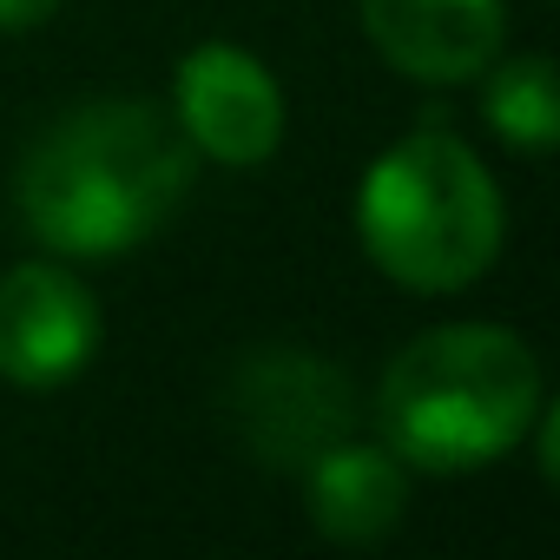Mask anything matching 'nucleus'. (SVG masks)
<instances>
[{"label":"nucleus","instance_id":"obj_6","mask_svg":"<svg viewBox=\"0 0 560 560\" xmlns=\"http://www.w3.org/2000/svg\"><path fill=\"white\" fill-rule=\"evenodd\" d=\"M231 409H237L244 442L270 468H304L311 455L350 435V383L330 363L298 357V350H270L244 363Z\"/></svg>","mask_w":560,"mask_h":560},{"label":"nucleus","instance_id":"obj_3","mask_svg":"<svg viewBox=\"0 0 560 560\" xmlns=\"http://www.w3.org/2000/svg\"><path fill=\"white\" fill-rule=\"evenodd\" d=\"M370 264L409 291H462L501 257V191L475 145L442 126L396 139L357 191Z\"/></svg>","mask_w":560,"mask_h":560},{"label":"nucleus","instance_id":"obj_5","mask_svg":"<svg viewBox=\"0 0 560 560\" xmlns=\"http://www.w3.org/2000/svg\"><path fill=\"white\" fill-rule=\"evenodd\" d=\"M100 350V304L67 264H14L0 277V376L14 389H60Z\"/></svg>","mask_w":560,"mask_h":560},{"label":"nucleus","instance_id":"obj_8","mask_svg":"<svg viewBox=\"0 0 560 560\" xmlns=\"http://www.w3.org/2000/svg\"><path fill=\"white\" fill-rule=\"evenodd\" d=\"M304 501L324 540L337 547H370L383 540L402 508H409V468L383 448V442H330L324 455H311L304 468Z\"/></svg>","mask_w":560,"mask_h":560},{"label":"nucleus","instance_id":"obj_1","mask_svg":"<svg viewBox=\"0 0 560 560\" xmlns=\"http://www.w3.org/2000/svg\"><path fill=\"white\" fill-rule=\"evenodd\" d=\"M191 191V139L152 100H86L60 113L14 172L21 224L60 257L139 250Z\"/></svg>","mask_w":560,"mask_h":560},{"label":"nucleus","instance_id":"obj_11","mask_svg":"<svg viewBox=\"0 0 560 560\" xmlns=\"http://www.w3.org/2000/svg\"><path fill=\"white\" fill-rule=\"evenodd\" d=\"M534 422H540V475L553 481V475H560V416H553V409H540Z\"/></svg>","mask_w":560,"mask_h":560},{"label":"nucleus","instance_id":"obj_7","mask_svg":"<svg viewBox=\"0 0 560 560\" xmlns=\"http://www.w3.org/2000/svg\"><path fill=\"white\" fill-rule=\"evenodd\" d=\"M357 14L370 47L422 86L481 80L508 34L501 0H357Z\"/></svg>","mask_w":560,"mask_h":560},{"label":"nucleus","instance_id":"obj_10","mask_svg":"<svg viewBox=\"0 0 560 560\" xmlns=\"http://www.w3.org/2000/svg\"><path fill=\"white\" fill-rule=\"evenodd\" d=\"M60 14V0H0V34H34Z\"/></svg>","mask_w":560,"mask_h":560},{"label":"nucleus","instance_id":"obj_9","mask_svg":"<svg viewBox=\"0 0 560 560\" xmlns=\"http://www.w3.org/2000/svg\"><path fill=\"white\" fill-rule=\"evenodd\" d=\"M481 113L508 145H521L534 159L553 152L560 145V80H553V67L540 54H521V60L494 67L488 86H481Z\"/></svg>","mask_w":560,"mask_h":560},{"label":"nucleus","instance_id":"obj_4","mask_svg":"<svg viewBox=\"0 0 560 560\" xmlns=\"http://www.w3.org/2000/svg\"><path fill=\"white\" fill-rule=\"evenodd\" d=\"M172 119L218 165H264L284 145V93L270 67L231 40H205L172 73Z\"/></svg>","mask_w":560,"mask_h":560},{"label":"nucleus","instance_id":"obj_2","mask_svg":"<svg viewBox=\"0 0 560 560\" xmlns=\"http://www.w3.org/2000/svg\"><path fill=\"white\" fill-rule=\"evenodd\" d=\"M540 416V363L501 324L422 330L376 389L383 448L422 475H468L501 462Z\"/></svg>","mask_w":560,"mask_h":560}]
</instances>
